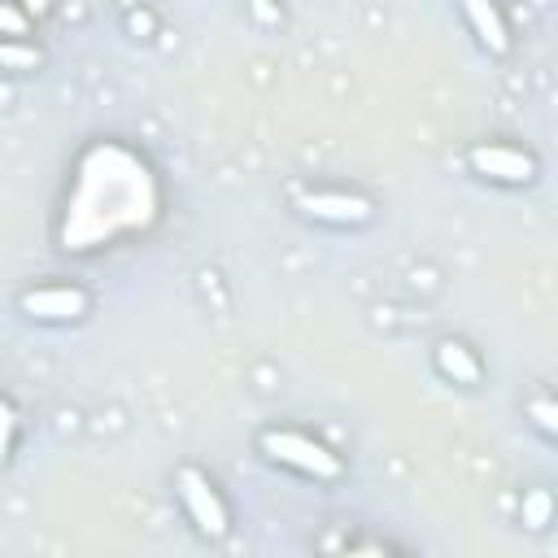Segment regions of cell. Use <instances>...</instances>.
Returning <instances> with one entry per match:
<instances>
[{"instance_id": "2", "label": "cell", "mask_w": 558, "mask_h": 558, "mask_svg": "<svg viewBox=\"0 0 558 558\" xmlns=\"http://www.w3.org/2000/svg\"><path fill=\"white\" fill-rule=\"evenodd\" d=\"M257 445H262V453H266L270 462L292 466V471H301V475H310V480H340V475H344V462H340L327 445H318V440H310V436H301V432L270 427V432H262Z\"/></svg>"}, {"instance_id": "9", "label": "cell", "mask_w": 558, "mask_h": 558, "mask_svg": "<svg viewBox=\"0 0 558 558\" xmlns=\"http://www.w3.org/2000/svg\"><path fill=\"white\" fill-rule=\"evenodd\" d=\"M39 61H44L39 48H26V44H0V65H9V70H35Z\"/></svg>"}, {"instance_id": "7", "label": "cell", "mask_w": 558, "mask_h": 558, "mask_svg": "<svg viewBox=\"0 0 558 558\" xmlns=\"http://www.w3.org/2000/svg\"><path fill=\"white\" fill-rule=\"evenodd\" d=\"M462 9H466L471 31L480 35V44H484L488 52L506 57V52H510V31H506V17L497 13V4H493V0H462Z\"/></svg>"}, {"instance_id": "11", "label": "cell", "mask_w": 558, "mask_h": 558, "mask_svg": "<svg viewBox=\"0 0 558 558\" xmlns=\"http://www.w3.org/2000/svg\"><path fill=\"white\" fill-rule=\"evenodd\" d=\"M0 31L22 39V35L31 31V22H26V13H22V9H13V4H0Z\"/></svg>"}, {"instance_id": "4", "label": "cell", "mask_w": 558, "mask_h": 558, "mask_svg": "<svg viewBox=\"0 0 558 558\" xmlns=\"http://www.w3.org/2000/svg\"><path fill=\"white\" fill-rule=\"evenodd\" d=\"M466 161H471L475 174H484L493 183L519 187V183H532L536 179V157L523 153V148H510V144H475L466 153Z\"/></svg>"}, {"instance_id": "13", "label": "cell", "mask_w": 558, "mask_h": 558, "mask_svg": "<svg viewBox=\"0 0 558 558\" xmlns=\"http://www.w3.org/2000/svg\"><path fill=\"white\" fill-rule=\"evenodd\" d=\"M26 9H35V13H44V9H48V0H26Z\"/></svg>"}, {"instance_id": "12", "label": "cell", "mask_w": 558, "mask_h": 558, "mask_svg": "<svg viewBox=\"0 0 558 558\" xmlns=\"http://www.w3.org/2000/svg\"><path fill=\"white\" fill-rule=\"evenodd\" d=\"M532 414H536V423H541L545 432H554V405H549V401H532Z\"/></svg>"}, {"instance_id": "10", "label": "cell", "mask_w": 558, "mask_h": 558, "mask_svg": "<svg viewBox=\"0 0 558 558\" xmlns=\"http://www.w3.org/2000/svg\"><path fill=\"white\" fill-rule=\"evenodd\" d=\"M13 432H17V410L9 401H0V466L9 462V449H13Z\"/></svg>"}, {"instance_id": "1", "label": "cell", "mask_w": 558, "mask_h": 558, "mask_svg": "<svg viewBox=\"0 0 558 558\" xmlns=\"http://www.w3.org/2000/svg\"><path fill=\"white\" fill-rule=\"evenodd\" d=\"M161 205L153 170L122 144H92L74 170V187L61 218V248H96L118 235L153 227Z\"/></svg>"}, {"instance_id": "3", "label": "cell", "mask_w": 558, "mask_h": 558, "mask_svg": "<svg viewBox=\"0 0 558 558\" xmlns=\"http://www.w3.org/2000/svg\"><path fill=\"white\" fill-rule=\"evenodd\" d=\"M179 501H183V510L192 514V523L205 536L218 541V536L231 532V510H227V501L218 497V488H214V480L205 471H196V466L179 471Z\"/></svg>"}, {"instance_id": "8", "label": "cell", "mask_w": 558, "mask_h": 558, "mask_svg": "<svg viewBox=\"0 0 558 558\" xmlns=\"http://www.w3.org/2000/svg\"><path fill=\"white\" fill-rule=\"evenodd\" d=\"M436 371L453 384H480V357L462 340H440L436 344Z\"/></svg>"}, {"instance_id": "6", "label": "cell", "mask_w": 558, "mask_h": 558, "mask_svg": "<svg viewBox=\"0 0 558 558\" xmlns=\"http://www.w3.org/2000/svg\"><path fill=\"white\" fill-rule=\"evenodd\" d=\"M296 205H301V214H310L318 222H336V227H357V222H371V214H375L371 201L344 196V192H296Z\"/></svg>"}, {"instance_id": "5", "label": "cell", "mask_w": 558, "mask_h": 558, "mask_svg": "<svg viewBox=\"0 0 558 558\" xmlns=\"http://www.w3.org/2000/svg\"><path fill=\"white\" fill-rule=\"evenodd\" d=\"M22 310L39 323H74L87 314V292L70 283H44V288L22 292Z\"/></svg>"}]
</instances>
